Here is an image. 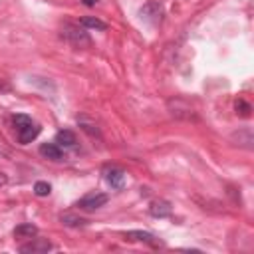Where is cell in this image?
<instances>
[{
    "label": "cell",
    "instance_id": "cell-17",
    "mask_svg": "<svg viewBox=\"0 0 254 254\" xmlns=\"http://www.w3.org/2000/svg\"><path fill=\"white\" fill-rule=\"evenodd\" d=\"M6 183H8V177H6L4 173H0V187H4Z\"/></svg>",
    "mask_w": 254,
    "mask_h": 254
},
{
    "label": "cell",
    "instance_id": "cell-5",
    "mask_svg": "<svg viewBox=\"0 0 254 254\" xmlns=\"http://www.w3.org/2000/svg\"><path fill=\"white\" fill-rule=\"evenodd\" d=\"M40 135V125L38 123H28L26 127H22V129H18V141L22 143V145H26V143H32L36 137Z\"/></svg>",
    "mask_w": 254,
    "mask_h": 254
},
{
    "label": "cell",
    "instance_id": "cell-19",
    "mask_svg": "<svg viewBox=\"0 0 254 254\" xmlns=\"http://www.w3.org/2000/svg\"><path fill=\"white\" fill-rule=\"evenodd\" d=\"M2 89H6V85H4V83H0V91H2Z\"/></svg>",
    "mask_w": 254,
    "mask_h": 254
},
{
    "label": "cell",
    "instance_id": "cell-18",
    "mask_svg": "<svg viewBox=\"0 0 254 254\" xmlns=\"http://www.w3.org/2000/svg\"><path fill=\"white\" fill-rule=\"evenodd\" d=\"M81 2H83L85 6H95V2H97V0H81Z\"/></svg>",
    "mask_w": 254,
    "mask_h": 254
},
{
    "label": "cell",
    "instance_id": "cell-4",
    "mask_svg": "<svg viewBox=\"0 0 254 254\" xmlns=\"http://www.w3.org/2000/svg\"><path fill=\"white\" fill-rule=\"evenodd\" d=\"M48 250H52V244H50V240H46V238H30V242L28 244H24V246H20V252H24V254H34V252H48Z\"/></svg>",
    "mask_w": 254,
    "mask_h": 254
},
{
    "label": "cell",
    "instance_id": "cell-15",
    "mask_svg": "<svg viewBox=\"0 0 254 254\" xmlns=\"http://www.w3.org/2000/svg\"><path fill=\"white\" fill-rule=\"evenodd\" d=\"M28 123H32V119H30L28 115H14V125H16V129L26 127Z\"/></svg>",
    "mask_w": 254,
    "mask_h": 254
},
{
    "label": "cell",
    "instance_id": "cell-10",
    "mask_svg": "<svg viewBox=\"0 0 254 254\" xmlns=\"http://www.w3.org/2000/svg\"><path fill=\"white\" fill-rule=\"evenodd\" d=\"M149 212H151V216H155V218L169 216V214H171V204H169L167 200H157V202H153V204L149 206Z\"/></svg>",
    "mask_w": 254,
    "mask_h": 254
},
{
    "label": "cell",
    "instance_id": "cell-9",
    "mask_svg": "<svg viewBox=\"0 0 254 254\" xmlns=\"http://www.w3.org/2000/svg\"><path fill=\"white\" fill-rule=\"evenodd\" d=\"M56 143H58L60 147H73V145L77 143V139H75V133H73V131L62 129V131H58V135H56Z\"/></svg>",
    "mask_w": 254,
    "mask_h": 254
},
{
    "label": "cell",
    "instance_id": "cell-16",
    "mask_svg": "<svg viewBox=\"0 0 254 254\" xmlns=\"http://www.w3.org/2000/svg\"><path fill=\"white\" fill-rule=\"evenodd\" d=\"M62 222H65L67 226H79V224H83L81 218H75V216H71V214H64V216H62Z\"/></svg>",
    "mask_w": 254,
    "mask_h": 254
},
{
    "label": "cell",
    "instance_id": "cell-2",
    "mask_svg": "<svg viewBox=\"0 0 254 254\" xmlns=\"http://www.w3.org/2000/svg\"><path fill=\"white\" fill-rule=\"evenodd\" d=\"M139 16H141V20H145L147 24L157 26V24H161V20H163V16H165V10H163V6H161L159 2L151 0V2H147V4L141 6Z\"/></svg>",
    "mask_w": 254,
    "mask_h": 254
},
{
    "label": "cell",
    "instance_id": "cell-12",
    "mask_svg": "<svg viewBox=\"0 0 254 254\" xmlns=\"http://www.w3.org/2000/svg\"><path fill=\"white\" fill-rule=\"evenodd\" d=\"M79 24H81L83 28H89V30H105V28H107V24L101 22L99 18H95V16H83Z\"/></svg>",
    "mask_w": 254,
    "mask_h": 254
},
{
    "label": "cell",
    "instance_id": "cell-1",
    "mask_svg": "<svg viewBox=\"0 0 254 254\" xmlns=\"http://www.w3.org/2000/svg\"><path fill=\"white\" fill-rule=\"evenodd\" d=\"M62 36L75 48H87L91 46V38L89 34L83 30V26H77V24H64L62 28Z\"/></svg>",
    "mask_w": 254,
    "mask_h": 254
},
{
    "label": "cell",
    "instance_id": "cell-6",
    "mask_svg": "<svg viewBox=\"0 0 254 254\" xmlns=\"http://www.w3.org/2000/svg\"><path fill=\"white\" fill-rule=\"evenodd\" d=\"M105 179H107V183L113 187V189H123V185H125V173H123V169H119V167H111V169H107L105 171Z\"/></svg>",
    "mask_w": 254,
    "mask_h": 254
},
{
    "label": "cell",
    "instance_id": "cell-7",
    "mask_svg": "<svg viewBox=\"0 0 254 254\" xmlns=\"http://www.w3.org/2000/svg\"><path fill=\"white\" fill-rule=\"evenodd\" d=\"M125 238H127V240L147 242V244H151V246H159V244H161L151 232H143V230H129V232H125Z\"/></svg>",
    "mask_w": 254,
    "mask_h": 254
},
{
    "label": "cell",
    "instance_id": "cell-3",
    "mask_svg": "<svg viewBox=\"0 0 254 254\" xmlns=\"http://www.w3.org/2000/svg\"><path fill=\"white\" fill-rule=\"evenodd\" d=\"M105 202H107L105 192H87L85 196H81L77 200V206L83 210H95V208H101Z\"/></svg>",
    "mask_w": 254,
    "mask_h": 254
},
{
    "label": "cell",
    "instance_id": "cell-8",
    "mask_svg": "<svg viewBox=\"0 0 254 254\" xmlns=\"http://www.w3.org/2000/svg\"><path fill=\"white\" fill-rule=\"evenodd\" d=\"M40 155L50 159V161H60L62 159V149H60L58 143H44L40 147Z\"/></svg>",
    "mask_w": 254,
    "mask_h": 254
},
{
    "label": "cell",
    "instance_id": "cell-11",
    "mask_svg": "<svg viewBox=\"0 0 254 254\" xmlns=\"http://www.w3.org/2000/svg\"><path fill=\"white\" fill-rule=\"evenodd\" d=\"M36 234H38V228H36L34 224H30V222L18 224V226L14 228V236H16V238H34Z\"/></svg>",
    "mask_w": 254,
    "mask_h": 254
},
{
    "label": "cell",
    "instance_id": "cell-13",
    "mask_svg": "<svg viewBox=\"0 0 254 254\" xmlns=\"http://www.w3.org/2000/svg\"><path fill=\"white\" fill-rule=\"evenodd\" d=\"M34 192H36V196H48V194L52 192V187H50V183H46V181H38V183L34 185Z\"/></svg>",
    "mask_w": 254,
    "mask_h": 254
},
{
    "label": "cell",
    "instance_id": "cell-14",
    "mask_svg": "<svg viewBox=\"0 0 254 254\" xmlns=\"http://www.w3.org/2000/svg\"><path fill=\"white\" fill-rule=\"evenodd\" d=\"M234 107H236V113H240L242 117H248V115H250V111H252V107H250V105H248L244 99H238Z\"/></svg>",
    "mask_w": 254,
    "mask_h": 254
}]
</instances>
